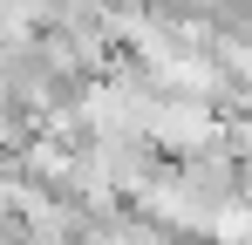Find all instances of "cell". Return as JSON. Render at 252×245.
I'll return each mask as SVG.
<instances>
[{
  "label": "cell",
  "instance_id": "1",
  "mask_svg": "<svg viewBox=\"0 0 252 245\" xmlns=\"http://www.w3.org/2000/svg\"><path fill=\"white\" fill-rule=\"evenodd\" d=\"M143 136H150V150L164 163H184V157H198V150L218 143V109L211 102H191V95H157Z\"/></svg>",
  "mask_w": 252,
  "mask_h": 245
},
{
  "label": "cell",
  "instance_id": "2",
  "mask_svg": "<svg viewBox=\"0 0 252 245\" xmlns=\"http://www.w3.org/2000/svg\"><path fill=\"white\" fill-rule=\"evenodd\" d=\"M239 211H252V163L239 170Z\"/></svg>",
  "mask_w": 252,
  "mask_h": 245
}]
</instances>
